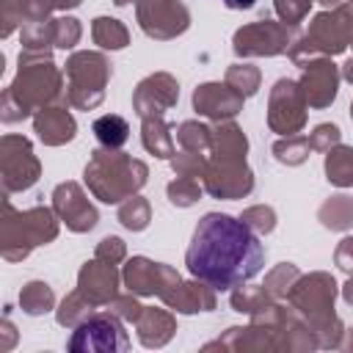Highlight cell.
Wrapping results in <instances>:
<instances>
[{
  "mask_svg": "<svg viewBox=\"0 0 353 353\" xmlns=\"http://www.w3.org/2000/svg\"><path fill=\"white\" fill-rule=\"evenodd\" d=\"M185 265L193 279L212 290H234L262 270L265 248L243 218L207 212L193 232Z\"/></svg>",
  "mask_w": 353,
  "mask_h": 353,
  "instance_id": "1",
  "label": "cell"
},
{
  "mask_svg": "<svg viewBox=\"0 0 353 353\" xmlns=\"http://www.w3.org/2000/svg\"><path fill=\"white\" fill-rule=\"evenodd\" d=\"M143 182H146V165L141 160L127 157L124 152L97 149L91 163L85 165V185L105 204L130 199L138 188H143Z\"/></svg>",
  "mask_w": 353,
  "mask_h": 353,
  "instance_id": "2",
  "label": "cell"
},
{
  "mask_svg": "<svg viewBox=\"0 0 353 353\" xmlns=\"http://www.w3.org/2000/svg\"><path fill=\"white\" fill-rule=\"evenodd\" d=\"M347 44H353V8L336 6L331 14H317L309 25V30L290 44V58L295 63L303 61V55H336Z\"/></svg>",
  "mask_w": 353,
  "mask_h": 353,
  "instance_id": "3",
  "label": "cell"
},
{
  "mask_svg": "<svg viewBox=\"0 0 353 353\" xmlns=\"http://www.w3.org/2000/svg\"><path fill=\"white\" fill-rule=\"evenodd\" d=\"M3 210H6V215H3V256H8L14 251V245H19L17 259H22V256H28L30 248L50 243L58 234V223L47 207H33L28 212H19L17 221H14L8 199L3 201Z\"/></svg>",
  "mask_w": 353,
  "mask_h": 353,
  "instance_id": "4",
  "label": "cell"
},
{
  "mask_svg": "<svg viewBox=\"0 0 353 353\" xmlns=\"http://www.w3.org/2000/svg\"><path fill=\"white\" fill-rule=\"evenodd\" d=\"M61 74L55 72V66L47 61L30 63V61H19V74L17 80L8 85L3 102H17V119L28 116L36 105H47L50 99L61 97Z\"/></svg>",
  "mask_w": 353,
  "mask_h": 353,
  "instance_id": "5",
  "label": "cell"
},
{
  "mask_svg": "<svg viewBox=\"0 0 353 353\" xmlns=\"http://www.w3.org/2000/svg\"><path fill=\"white\" fill-rule=\"evenodd\" d=\"M66 77H69L66 102L80 110H88V108L99 105L105 97L110 63L99 52H74L66 61Z\"/></svg>",
  "mask_w": 353,
  "mask_h": 353,
  "instance_id": "6",
  "label": "cell"
},
{
  "mask_svg": "<svg viewBox=\"0 0 353 353\" xmlns=\"http://www.w3.org/2000/svg\"><path fill=\"white\" fill-rule=\"evenodd\" d=\"M292 306L309 317L312 331L323 334L331 325H339V320L334 317V298H336V284L331 276L325 273H312V276H298L292 290L287 292Z\"/></svg>",
  "mask_w": 353,
  "mask_h": 353,
  "instance_id": "7",
  "label": "cell"
},
{
  "mask_svg": "<svg viewBox=\"0 0 353 353\" xmlns=\"http://www.w3.org/2000/svg\"><path fill=\"white\" fill-rule=\"evenodd\" d=\"M121 317L110 314H88L80 325H74V334L69 339V350H127L130 339L119 323Z\"/></svg>",
  "mask_w": 353,
  "mask_h": 353,
  "instance_id": "8",
  "label": "cell"
},
{
  "mask_svg": "<svg viewBox=\"0 0 353 353\" xmlns=\"http://www.w3.org/2000/svg\"><path fill=\"white\" fill-rule=\"evenodd\" d=\"M179 281V273H174L168 265L149 262L146 256H132L124 268V284L132 295H160L168 301Z\"/></svg>",
  "mask_w": 353,
  "mask_h": 353,
  "instance_id": "9",
  "label": "cell"
},
{
  "mask_svg": "<svg viewBox=\"0 0 353 353\" xmlns=\"http://www.w3.org/2000/svg\"><path fill=\"white\" fill-rule=\"evenodd\" d=\"M306 97H303V88L301 83L295 80H287L281 77L273 91H270V113H268V121L270 127L279 132V135H295L301 127H303V108H306Z\"/></svg>",
  "mask_w": 353,
  "mask_h": 353,
  "instance_id": "10",
  "label": "cell"
},
{
  "mask_svg": "<svg viewBox=\"0 0 353 353\" xmlns=\"http://www.w3.org/2000/svg\"><path fill=\"white\" fill-rule=\"evenodd\" d=\"M138 22L152 39H174L190 25V14L179 0H141Z\"/></svg>",
  "mask_w": 353,
  "mask_h": 353,
  "instance_id": "11",
  "label": "cell"
},
{
  "mask_svg": "<svg viewBox=\"0 0 353 353\" xmlns=\"http://www.w3.org/2000/svg\"><path fill=\"white\" fill-rule=\"evenodd\" d=\"M234 52L237 55H279L290 50V33L279 22L259 19L254 25H245L234 33Z\"/></svg>",
  "mask_w": 353,
  "mask_h": 353,
  "instance_id": "12",
  "label": "cell"
},
{
  "mask_svg": "<svg viewBox=\"0 0 353 353\" xmlns=\"http://www.w3.org/2000/svg\"><path fill=\"white\" fill-rule=\"evenodd\" d=\"M204 188L215 199H240L254 188V176L243 160H215L204 171Z\"/></svg>",
  "mask_w": 353,
  "mask_h": 353,
  "instance_id": "13",
  "label": "cell"
},
{
  "mask_svg": "<svg viewBox=\"0 0 353 353\" xmlns=\"http://www.w3.org/2000/svg\"><path fill=\"white\" fill-rule=\"evenodd\" d=\"M39 179V160L30 152V143L22 138L19 152H14V138H3V190H25Z\"/></svg>",
  "mask_w": 353,
  "mask_h": 353,
  "instance_id": "14",
  "label": "cell"
},
{
  "mask_svg": "<svg viewBox=\"0 0 353 353\" xmlns=\"http://www.w3.org/2000/svg\"><path fill=\"white\" fill-rule=\"evenodd\" d=\"M52 207L61 215V221L72 229V232H88L97 226V210L91 207V201L83 196L80 185L74 182H63L55 188L52 193Z\"/></svg>",
  "mask_w": 353,
  "mask_h": 353,
  "instance_id": "15",
  "label": "cell"
},
{
  "mask_svg": "<svg viewBox=\"0 0 353 353\" xmlns=\"http://www.w3.org/2000/svg\"><path fill=\"white\" fill-rule=\"evenodd\" d=\"M179 97V88L174 83V77L168 74H152L146 80L138 83L132 105L138 110L141 119H152V116H163Z\"/></svg>",
  "mask_w": 353,
  "mask_h": 353,
  "instance_id": "16",
  "label": "cell"
},
{
  "mask_svg": "<svg viewBox=\"0 0 353 353\" xmlns=\"http://www.w3.org/2000/svg\"><path fill=\"white\" fill-rule=\"evenodd\" d=\"M301 69H303V83H301V88H303L306 102L314 105V108L331 105L334 97H336V83H339L336 66H334L331 61H325V58H317V61L309 58V61L301 63Z\"/></svg>",
  "mask_w": 353,
  "mask_h": 353,
  "instance_id": "17",
  "label": "cell"
},
{
  "mask_svg": "<svg viewBox=\"0 0 353 353\" xmlns=\"http://www.w3.org/2000/svg\"><path fill=\"white\" fill-rule=\"evenodd\" d=\"M193 108L201 116H210V119L223 121V119H232V116L240 113L243 94L234 91L229 83L226 85H221V83H204L193 94Z\"/></svg>",
  "mask_w": 353,
  "mask_h": 353,
  "instance_id": "18",
  "label": "cell"
},
{
  "mask_svg": "<svg viewBox=\"0 0 353 353\" xmlns=\"http://www.w3.org/2000/svg\"><path fill=\"white\" fill-rule=\"evenodd\" d=\"M116 287H119V273H116L113 262H105V259L97 256L94 262H85L83 265L80 279H77V290L94 306L110 303L116 298Z\"/></svg>",
  "mask_w": 353,
  "mask_h": 353,
  "instance_id": "19",
  "label": "cell"
},
{
  "mask_svg": "<svg viewBox=\"0 0 353 353\" xmlns=\"http://www.w3.org/2000/svg\"><path fill=\"white\" fill-rule=\"evenodd\" d=\"M33 124H36L39 138L50 146H58V143H66L74 138V119L63 108H41L36 113Z\"/></svg>",
  "mask_w": 353,
  "mask_h": 353,
  "instance_id": "20",
  "label": "cell"
},
{
  "mask_svg": "<svg viewBox=\"0 0 353 353\" xmlns=\"http://www.w3.org/2000/svg\"><path fill=\"white\" fill-rule=\"evenodd\" d=\"M135 323H138V339L146 347H163L174 334V317L163 309H146L143 306V312Z\"/></svg>",
  "mask_w": 353,
  "mask_h": 353,
  "instance_id": "21",
  "label": "cell"
},
{
  "mask_svg": "<svg viewBox=\"0 0 353 353\" xmlns=\"http://www.w3.org/2000/svg\"><path fill=\"white\" fill-rule=\"evenodd\" d=\"M212 149H215V160H243L248 141L234 124H226L212 132Z\"/></svg>",
  "mask_w": 353,
  "mask_h": 353,
  "instance_id": "22",
  "label": "cell"
},
{
  "mask_svg": "<svg viewBox=\"0 0 353 353\" xmlns=\"http://www.w3.org/2000/svg\"><path fill=\"white\" fill-rule=\"evenodd\" d=\"M171 127L160 119V116H152V119H143V146L157 154V157H171L176 154L174 152V138L168 132Z\"/></svg>",
  "mask_w": 353,
  "mask_h": 353,
  "instance_id": "23",
  "label": "cell"
},
{
  "mask_svg": "<svg viewBox=\"0 0 353 353\" xmlns=\"http://www.w3.org/2000/svg\"><path fill=\"white\" fill-rule=\"evenodd\" d=\"M94 135H97V141H99L102 146L119 149V146H124L127 138H130V124H127L121 116L108 113V116H99V119L94 121Z\"/></svg>",
  "mask_w": 353,
  "mask_h": 353,
  "instance_id": "24",
  "label": "cell"
},
{
  "mask_svg": "<svg viewBox=\"0 0 353 353\" xmlns=\"http://www.w3.org/2000/svg\"><path fill=\"white\" fill-rule=\"evenodd\" d=\"M325 174H328V182H334L339 188L353 185V149L350 146L328 149V154H325Z\"/></svg>",
  "mask_w": 353,
  "mask_h": 353,
  "instance_id": "25",
  "label": "cell"
},
{
  "mask_svg": "<svg viewBox=\"0 0 353 353\" xmlns=\"http://www.w3.org/2000/svg\"><path fill=\"white\" fill-rule=\"evenodd\" d=\"M320 221L328 229H350L353 226V199L350 196H331L320 207Z\"/></svg>",
  "mask_w": 353,
  "mask_h": 353,
  "instance_id": "26",
  "label": "cell"
},
{
  "mask_svg": "<svg viewBox=\"0 0 353 353\" xmlns=\"http://www.w3.org/2000/svg\"><path fill=\"white\" fill-rule=\"evenodd\" d=\"M19 303H22V309H25L28 314H44V312L52 309L55 298H52L50 284H44V281H30V284L19 292Z\"/></svg>",
  "mask_w": 353,
  "mask_h": 353,
  "instance_id": "27",
  "label": "cell"
},
{
  "mask_svg": "<svg viewBox=\"0 0 353 353\" xmlns=\"http://www.w3.org/2000/svg\"><path fill=\"white\" fill-rule=\"evenodd\" d=\"M94 41L108 50H121L127 44V28L119 19L99 17V19H94Z\"/></svg>",
  "mask_w": 353,
  "mask_h": 353,
  "instance_id": "28",
  "label": "cell"
},
{
  "mask_svg": "<svg viewBox=\"0 0 353 353\" xmlns=\"http://www.w3.org/2000/svg\"><path fill=\"white\" fill-rule=\"evenodd\" d=\"M91 309H94V303L88 298H83V292L77 290V292L63 298V303L58 309V323L66 325V328H74V325H80L91 314Z\"/></svg>",
  "mask_w": 353,
  "mask_h": 353,
  "instance_id": "29",
  "label": "cell"
},
{
  "mask_svg": "<svg viewBox=\"0 0 353 353\" xmlns=\"http://www.w3.org/2000/svg\"><path fill=\"white\" fill-rule=\"evenodd\" d=\"M149 218H152L149 204H146V199H141V196H130L127 204H121V210H119V221H121L127 229H132V232L146 229V226H149Z\"/></svg>",
  "mask_w": 353,
  "mask_h": 353,
  "instance_id": "30",
  "label": "cell"
},
{
  "mask_svg": "<svg viewBox=\"0 0 353 353\" xmlns=\"http://www.w3.org/2000/svg\"><path fill=\"white\" fill-rule=\"evenodd\" d=\"M176 138H179V143L185 146V152H199V154H201V149L212 146V130L204 127V124H196V121H185V124L179 127Z\"/></svg>",
  "mask_w": 353,
  "mask_h": 353,
  "instance_id": "31",
  "label": "cell"
},
{
  "mask_svg": "<svg viewBox=\"0 0 353 353\" xmlns=\"http://www.w3.org/2000/svg\"><path fill=\"white\" fill-rule=\"evenodd\" d=\"M309 138H295V135H290L287 141H279L276 146H273V154H276V160L279 163H287V165H298V163H303L306 157H309Z\"/></svg>",
  "mask_w": 353,
  "mask_h": 353,
  "instance_id": "32",
  "label": "cell"
},
{
  "mask_svg": "<svg viewBox=\"0 0 353 353\" xmlns=\"http://www.w3.org/2000/svg\"><path fill=\"white\" fill-rule=\"evenodd\" d=\"M298 276H301V273H298V268H295V265L281 262V265L268 276V281H265L262 287L268 290V295H270V298H284V295L292 290V281H295Z\"/></svg>",
  "mask_w": 353,
  "mask_h": 353,
  "instance_id": "33",
  "label": "cell"
},
{
  "mask_svg": "<svg viewBox=\"0 0 353 353\" xmlns=\"http://www.w3.org/2000/svg\"><path fill=\"white\" fill-rule=\"evenodd\" d=\"M268 303H270V295H268L265 287H259V290L243 287V290H237V292L232 295V306H234L237 312H245V314H256V312L265 309Z\"/></svg>",
  "mask_w": 353,
  "mask_h": 353,
  "instance_id": "34",
  "label": "cell"
},
{
  "mask_svg": "<svg viewBox=\"0 0 353 353\" xmlns=\"http://www.w3.org/2000/svg\"><path fill=\"white\" fill-rule=\"evenodd\" d=\"M226 83L234 88V91H240L243 97H248V94H254L256 88H259V72L254 69V66H240V63H234L229 72H226Z\"/></svg>",
  "mask_w": 353,
  "mask_h": 353,
  "instance_id": "35",
  "label": "cell"
},
{
  "mask_svg": "<svg viewBox=\"0 0 353 353\" xmlns=\"http://www.w3.org/2000/svg\"><path fill=\"white\" fill-rule=\"evenodd\" d=\"M199 196H201V188L193 176H179L176 182L168 185V199L176 207H190V204H196Z\"/></svg>",
  "mask_w": 353,
  "mask_h": 353,
  "instance_id": "36",
  "label": "cell"
},
{
  "mask_svg": "<svg viewBox=\"0 0 353 353\" xmlns=\"http://www.w3.org/2000/svg\"><path fill=\"white\" fill-rule=\"evenodd\" d=\"M50 36H52V44L55 47H72L77 39H80V25L77 19H52L50 22Z\"/></svg>",
  "mask_w": 353,
  "mask_h": 353,
  "instance_id": "37",
  "label": "cell"
},
{
  "mask_svg": "<svg viewBox=\"0 0 353 353\" xmlns=\"http://www.w3.org/2000/svg\"><path fill=\"white\" fill-rule=\"evenodd\" d=\"M309 6H312V0H276V11L287 25H298L306 17Z\"/></svg>",
  "mask_w": 353,
  "mask_h": 353,
  "instance_id": "38",
  "label": "cell"
},
{
  "mask_svg": "<svg viewBox=\"0 0 353 353\" xmlns=\"http://www.w3.org/2000/svg\"><path fill=\"white\" fill-rule=\"evenodd\" d=\"M334 143H339V127H336V124H317L314 132L309 135V146H312V149L328 152Z\"/></svg>",
  "mask_w": 353,
  "mask_h": 353,
  "instance_id": "39",
  "label": "cell"
},
{
  "mask_svg": "<svg viewBox=\"0 0 353 353\" xmlns=\"http://www.w3.org/2000/svg\"><path fill=\"white\" fill-rule=\"evenodd\" d=\"M243 218H256V221H248V226L254 232H273V226H276V215L270 207H251L243 212Z\"/></svg>",
  "mask_w": 353,
  "mask_h": 353,
  "instance_id": "40",
  "label": "cell"
},
{
  "mask_svg": "<svg viewBox=\"0 0 353 353\" xmlns=\"http://www.w3.org/2000/svg\"><path fill=\"white\" fill-rule=\"evenodd\" d=\"M108 309H110L116 317H121V320H138L141 312H143V306H141L135 298H119V295L108 303Z\"/></svg>",
  "mask_w": 353,
  "mask_h": 353,
  "instance_id": "41",
  "label": "cell"
},
{
  "mask_svg": "<svg viewBox=\"0 0 353 353\" xmlns=\"http://www.w3.org/2000/svg\"><path fill=\"white\" fill-rule=\"evenodd\" d=\"M97 256L116 265V262L124 256V243H121L119 237H105V240L99 243V248H97Z\"/></svg>",
  "mask_w": 353,
  "mask_h": 353,
  "instance_id": "42",
  "label": "cell"
},
{
  "mask_svg": "<svg viewBox=\"0 0 353 353\" xmlns=\"http://www.w3.org/2000/svg\"><path fill=\"white\" fill-rule=\"evenodd\" d=\"M336 265L353 276V237H345L336 248Z\"/></svg>",
  "mask_w": 353,
  "mask_h": 353,
  "instance_id": "43",
  "label": "cell"
},
{
  "mask_svg": "<svg viewBox=\"0 0 353 353\" xmlns=\"http://www.w3.org/2000/svg\"><path fill=\"white\" fill-rule=\"evenodd\" d=\"M226 3V8H251L256 0H223Z\"/></svg>",
  "mask_w": 353,
  "mask_h": 353,
  "instance_id": "44",
  "label": "cell"
},
{
  "mask_svg": "<svg viewBox=\"0 0 353 353\" xmlns=\"http://www.w3.org/2000/svg\"><path fill=\"white\" fill-rule=\"evenodd\" d=\"M342 295H345V301L353 306V276H350V281L345 284V290H342Z\"/></svg>",
  "mask_w": 353,
  "mask_h": 353,
  "instance_id": "45",
  "label": "cell"
},
{
  "mask_svg": "<svg viewBox=\"0 0 353 353\" xmlns=\"http://www.w3.org/2000/svg\"><path fill=\"white\" fill-rule=\"evenodd\" d=\"M52 6L55 8H74V6H80V0H52Z\"/></svg>",
  "mask_w": 353,
  "mask_h": 353,
  "instance_id": "46",
  "label": "cell"
},
{
  "mask_svg": "<svg viewBox=\"0 0 353 353\" xmlns=\"http://www.w3.org/2000/svg\"><path fill=\"white\" fill-rule=\"evenodd\" d=\"M345 77H347V80L353 83V58H350V61L345 63Z\"/></svg>",
  "mask_w": 353,
  "mask_h": 353,
  "instance_id": "47",
  "label": "cell"
},
{
  "mask_svg": "<svg viewBox=\"0 0 353 353\" xmlns=\"http://www.w3.org/2000/svg\"><path fill=\"white\" fill-rule=\"evenodd\" d=\"M323 6H328V8H336V6H342V3H347V0H320ZM353 3V0H350Z\"/></svg>",
  "mask_w": 353,
  "mask_h": 353,
  "instance_id": "48",
  "label": "cell"
},
{
  "mask_svg": "<svg viewBox=\"0 0 353 353\" xmlns=\"http://www.w3.org/2000/svg\"><path fill=\"white\" fill-rule=\"evenodd\" d=\"M113 3H116V6H127L130 0H113Z\"/></svg>",
  "mask_w": 353,
  "mask_h": 353,
  "instance_id": "49",
  "label": "cell"
},
{
  "mask_svg": "<svg viewBox=\"0 0 353 353\" xmlns=\"http://www.w3.org/2000/svg\"><path fill=\"white\" fill-rule=\"evenodd\" d=\"M350 116H353V102H350Z\"/></svg>",
  "mask_w": 353,
  "mask_h": 353,
  "instance_id": "50",
  "label": "cell"
}]
</instances>
